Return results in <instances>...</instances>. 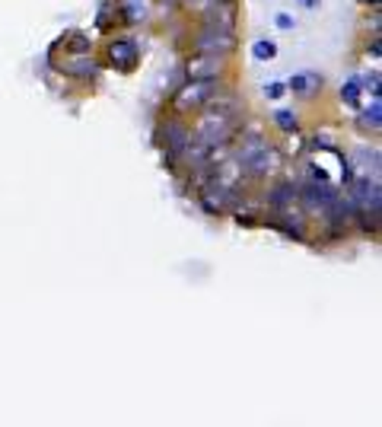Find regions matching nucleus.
<instances>
[{"label":"nucleus","mask_w":382,"mask_h":427,"mask_svg":"<svg viewBox=\"0 0 382 427\" xmlns=\"http://www.w3.org/2000/svg\"><path fill=\"white\" fill-rule=\"evenodd\" d=\"M274 23H277V29H293V26H296V23H293V16H290V13H277V16H274Z\"/></svg>","instance_id":"17"},{"label":"nucleus","mask_w":382,"mask_h":427,"mask_svg":"<svg viewBox=\"0 0 382 427\" xmlns=\"http://www.w3.org/2000/svg\"><path fill=\"white\" fill-rule=\"evenodd\" d=\"M382 106H379V99H373V106H366L363 109V115H360V125L363 128H370V131H379L382 128Z\"/></svg>","instance_id":"13"},{"label":"nucleus","mask_w":382,"mask_h":427,"mask_svg":"<svg viewBox=\"0 0 382 427\" xmlns=\"http://www.w3.org/2000/svg\"><path fill=\"white\" fill-rule=\"evenodd\" d=\"M61 71L71 74V77H80V80H93L96 74H99V61H96L93 54H86V51H77L67 61H61Z\"/></svg>","instance_id":"8"},{"label":"nucleus","mask_w":382,"mask_h":427,"mask_svg":"<svg viewBox=\"0 0 382 427\" xmlns=\"http://www.w3.org/2000/svg\"><path fill=\"white\" fill-rule=\"evenodd\" d=\"M220 89V80H188L185 86L175 89L172 96V112L175 115H191V112H201L207 106V99Z\"/></svg>","instance_id":"2"},{"label":"nucleus","mask_w":382,"mask_h":427,"mask_svg":"<svg viewBox=\"0 0 382 427\" xmlns=\"http://www.w3.org/2000/svg\"><path fill=\"white\" fill-rule=\"evenodd\" d=\"M239 166H242V172H245L249 179H264V176H274V172L284 166V154H281L277 147H271L268 141H264L262 147L252 150V154L245 156V160L239 163Z\"/></svg>","instance_id":"3"},{"label":"nucleus","mask_w":382,"mask_h":427,"mask_svg":"<svg viewBox=\"0 0 382 427\" xmlns=\"http://www.w3.org/2000/svg\"><path fill=\"white\" fill-rule=\"evenodd\" d=\"M67 48H71V51H90V39H86L83 32H73V39L67 42Z\"/></svg>","instance_id":"15"},{"label":"nucleus","mask_w":382,"mask_h":427,"mask_svg":"<svg viewBox=\"0 0 382 427\" xmlns=\"http://www.w3.org/2000/svg\"><path fill=\"white\" fill-rule=\"evenodd\" d=\"M360 93H363V84H360V77H347L344 84H341V99H344L347 106L357 109V106H360Z\"/></svg>","instance_id":"11"},{"label":"nucleus","mask_w":382,"mask_h":427,"mask_svg":"<svg viewBox=\"0 0 382 427\" xmlns=\"http://www.w3.org/2000/svg\"><path fill=\"white\" fill-rule=\"evenodd\" d=\"M274 125L281 128L284 134H296L299 119H296V112H290V109H277V112H274Z\"/></svg>","instance_id":"12"},{"label":"nucleus","mask_w":382,"mask_h":427,"mask_svg":"<svg viewBox=\"0 0 382 427\" xmlns=\"http://www.w3.org/2000/svg\"><path fill=\"white\" fill-rule=\"evenodd\" d=\"M319 86H322V77H319V74H293L290 84H286V89H293V93L303 96V99L316 96Z\"/></svg>","instance_id":"9"},{"label":"nucleus","mask_w":382,"mask_h":427,"mask_svg":"<svg viewBox=\"0 0 382 427\" xmlns=\"http://www.w3.org/2000/svg\"><path fill=\"white\" fill-rule=\"evenodd\" d=\"M236 23H239L236 0H220V4H214L207 13H204V26H217V29L236 32Z\"/></svg>","instance_id":"7"},{"label":"nucleus","mask_w":382,"mask_h":427,"mask_svg":"<svg viewBox=\"0 0 382 427\" xmlns=\"http://www.w3.org/2000/svg\"><path fill=\"white\" fill-rule=\"evenodd\" d=\"M223 71H227V58L220 54H195L185 64L188 80H220Z\"/></svg>","instance_id":"5"},{"label":"nucleus","mask_w":382,"mask_h":427,"mask_svg":"<svg viewBox=\"0 0 382 427\" xmlns=\"http://www.w3.org/2000/svg\"><path fill=\"white\" fill-rule=\"evenodd\" d=\"M284 93H286V84H281V80H271V84L264 86V96H268V99H281Z\"/></svg>","instance_id":"16"},{"label":"nucleus","mask_w":382,"mask_h":427,"mask_svg":"<svg viewBox=\"0 0 382 427\" xmlns=\"http://www.w3.org/2000/svg\"><path fill=\"white\" fill-rule=\"evenodd\" d=\"M252 54H255V61H271L277 54V45L268 42V39H258V42L252 45Z\"/></svg>","instance_id":"14"},{"label":"nucleus","mask_w":382,"mask_h":427,"mask_svg":"<svg viewBox=\"0 0 382 427\" xmlns=\"http://www.w3.org/2000/svg\"><path fill=\"white\" fill-rule=\"evenodd\" d=\"M191 48H195V54H220V58H227V54L236 51V32L217 29V26H204L195 36Z\"/></svg>","instance_id":"4"},{"label":"nucleus","mask_w":382,"mask_h":427,"mask_svg":"<svg viewBox=\"0 0 382 427\" xmlns=\"http://www.w3.org/2000/svg\"><path fill=\"white\" fill-rule=\"evenodd\" d=\"M140 51L138 45H134V39H112V42L105 45V61L115 67V71H134V64H138Z\"/></svg>","instance_id":"6"},{"label":"nucleus","mask_w":382,"mask_h":427,"mask_svg":"<svg viewBox=\"0 0 382 427\" xmlns=\"http://www.w3.org/2000/svg\"><path fill=\"white\" fill-rule=\"evenodd\" d=\"M303 6H319V0H299Z\"/></svg>","instance_id":"19"},{"label":"nucleus","mask_w":382,"mask_h":427,"mask_svg":"<svg viewBox=\"0 0 382 427\" xmlns=\"http://www.w3.org/2000/svg\"><path fill=\"white\" fill-rule=\"evenodd\" d=\"M160 4H166V6H179L182 0H160Z\"/></svg>","instance_id":"18"},{"label":"nucleus","mask_w":382,"mask_h":427,"mask_svg":"<svg viewBox=\"0 0 382 427\" xmlns=\"http://www.w3.org/2000/svg\"><path fill=\"white\" fill-rule=\"evenodd\" d=\"M290 201H299V185L281 182V185H274V189L268 191V208H271V211L284 208V204H290Z\"/></svg>","instance_id":"10"},{"label":"nucleus","mask_w":382,"mask_h":427,"mask_svg":"<svg viewBox=\"0 0 382 427\" xmlns=\"http://www.w3.org/2000/svg\"><path fill=\"white\" fill-rule=\"evenodd\" d=\"M236 131H239V115H223V112H214V109H201L191 137L207 144V147H214V144L233 141Z\"/></svg>","instance_id":"1"}]
</instances>
